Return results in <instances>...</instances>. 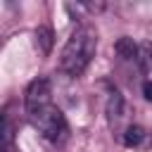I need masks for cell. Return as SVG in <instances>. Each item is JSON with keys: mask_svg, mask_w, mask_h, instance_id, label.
Masks as SVG:
<instances>
[{"mask_svg": "<svg viewBox=\"0 0 152 152\" xmlns=\"http://www.w3.org/2000/svg\"><path fill=\"white\" fill-rule=\"evenodd\" d=\"M142 97L147 102H152V78H145L142 81Z\"/></svg>", "mask_w": 152, "mask_h": 152, "instance_id": "9", "label": "cell"}, {"mask_svg": "<svg viewBox=\"0 0 152 152\" xmlns=\"http://www.w3.org/2000/svg\"><path fill=\"white\" fill-rule=\"evenodd\" d=\"M26 116H28L31 126L50 142H62L66 138V133H69L66 119H64V114H62V109L57 104H48V107L33 112V114H26Z\"/></svg>", "mask_w": 152, "mask_h": 152, "instance_id": "2", "label": "cell"}, {"mask_svg": "<svg viewBox=\"0 0 152 152\" xmlns=\"http://www.w3.org/2000/svg\"><path fill=\"white\" fill-rule=\"evenodd\" d=\"M104 114H107L109 126H116V124L121 121V116H124V95H121L116 88H112V90H109V95H107Z\"/></svg>", "mask_w": 152, "mask_h": 152, "instance_id": "4", "label": "cell"}, {"mask_svg": "<svg viewBox=\"0 0 152 152\" xmlns=\"http://www.w3.org/2000/svg\"><path fill=\"white\" fill-rule=\"evenodd\" d=\"M145 128L142 126H138V124H131V126H126V131L121 133V142L126 145V147H138L142 140H145Z\"/></svg>", "mask_w": 152, "mask_h": 152, "instance_id": "7", "label": "cell"}, {"mask_svg": "<svg viewBox=\"0 0 152 152\" xmlns=\"http://www.w3.org/2000/svg\"><path fill=\"white\" fill-rule=\"evenodd\" d=\"M97 52V31L88 24L76 26L59 52V69L66 76H81Z\"/></svg>", "mask_w": 152, "mask_h": 152, "instance_id": "1", "label": "cell"}, {"mask_svg": "<svg viewBox=\"0 0 152 152\" xmlns=\"http://www.w3.org/2000/svg\"><path fill=\"white\" fill-rule=\"evenodd\" d=\"M2 152H17V150H14V147H7V150H2Z\"/></svg>", "mask_w": 152, "mask_h": 152, "instance_id": "10", "label": "cell"}, {"mask_svg": "<svg viewBox=\"0 0 152 152\" xmlns=\"http://www.w3.org/2000/svg\"><path fill=\"white\" fill-rule=\"evenodd\" d=\"M138 66L142 69V74L147 78H152V45L150 43H142L140 45V52H138Z\"/></svg>", "mask_w": 152, "mask_h": 152, "instance_id": "8", "label": "cell"}, {"mask_svg": "<svg viewBox=\"0 0 152 152\" xmlns=\"http://www.w3.org/2000/svg\"><path fill=\"white\" fill-rule=\"evenodd\" d=\"M52 104V83L48 76H38L33 78L26 90H24V107H26V114H33L43 107Z\"/></svg>", "mask_w": 152, "mask_h": 152, "instance_id": "3", "label": "cell"}, {"mask_svg": "<svg viewBox=\"0 0 152 152\" xmlns=\"http://www.w3.org/2000/svg\"><path fill=\"white\" fill-rule=\"evenodd\" d=\"M114 52H116L121 59H138L140 45H138V43H133V38H128V36H121V38L114 43Z\"/></svg>", "mask_w": 152, "mask_h": 152, "instance_id": "6", "label": "cell"}, {"mask_svg": "<svg viewBox=\"0 0 152 152\" xmlns=\"http://www.w3.org/2000/svg\"><path fill=\"white\" fill-rule=\"evenodd\" d=\"M33 43H36L38 55H40V57H48V55L52 52V45H55V31H52L48 24L38 26V28L33 31Z\"/></svg>", "mask_w": 152, "mask_h": 152, "instance_id": "5", "label": "cell"}, {"mask_svg": "<svg viewBox=\"0 0 152 152\" xmlns=\"http://www.w3.org/2000/svg\"><path fill=\"white\" fill-rule=\"evenodd\" d=\"M150 138H152V133H150Z\"/></svg>", "mask_w": 152, "mask_h": 152, "instance_id": "11", "label": "cell"}]
</instances>
